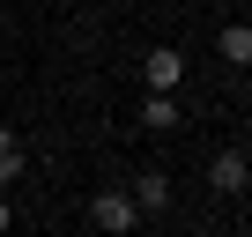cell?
I'll return each instance as SVG.
<instances>
[{"instance_id": "6da1fadb", "label": "cell", "mask_w": 252, "mask_h": 237, "mask_svg": "<svg viewBox=\"0 0 252 237\" xmlns=\"http://www.w3.org/2000/svg\"><path fill=\"white\" fill-rule=\"evenodd\" d=\"M89 222H96V237H134L141 207H134V193H126V185H96V200H89Z\"/></svg>"}, {"instance_id": "7a4b0ae2", "label": "cell", "mask_w": 252, "mask_h": 237, "mask_svg": "<svg viewBox=\"0 0 252 237\" xmlns=\"http://www.w3.org/2000/svg\"><path fill=\"white\" fill-rule=\"evenodd\" d=\"M208 185H215V200L252 193V156H245V148H215V156H208Z\"/></svg>"}, {"instance_id": "3957f363", "label": "cell", "mask_w": 252, "mask_h": 237, "mask_svg": "<svg viewBox=\"0 0 252 237\" xmlns=\"http://www.w3.org/2000/svg\"><path fill=\"white\" fill-rule=\"evenodd\" d=\"M141 82L178 96V82H186V52H178V45H149V59H141Z\"/></svg>"}, {"instance_id": "277c9868", "label": "cell", "mask_w": 252, "mask_h": 237, "mask_svg": "<svg viewBox=\"0 0 252 237\" xmlns=\"http://www.w3.org/2000/svg\"><path fill=\"white\" fill-rule=\"evenodd\" d=\"M215 59H222L230 74H245V67H252V23H222V30H215Z\"/></svg>"}, {"instance_id": "5b68a950", "label": "cell", "mask_w": 252, "mask_h": 237, "mask_svg": "<svg viewBox=\"0 0 252 237\" xmlns=\"http://www.w3.org/2000/svg\"><path fill=\"white\" fill-rule=\"evenodd\" d=\"M171 200H178V185H171V171H141V178H134V207H141V215H163Z\"/></svg>"}, {"instance_id": "8992f818", "label": "cell", "mask_w": 252, "mask_h": 237, "mask_svg": "<svg viewBox=\"0 0 252 237\" xmlns=\"http://www.w3.org/2000/svg\"><path fill=\"white\" fill-rule=\"evenodd\" d=\"M141 126H149V134H178V96H171V89H149Z\"/></svg>"}, {"instance_id": "52a82bcc", "label": "cell", "mask_w": 252, "mask_h": 237, "mask_svg": "<svg viewBox=\"0 0 252 237\" xmlns=\"http://www.w3.org/2000/svg\"><path fill=\"white\" fill-rule=\"evenodd\" d=\"M23 171H30V148H23V141H15V148H0V185H15Z\"/></svg>"}, {"instance_id": "ba28073f", "label": "cell", "mask_w": 252, "mask_h": 237, "mask_svg": "<svg viewBox=\"0 0 252 237\" xmlns=\"http://www.w3.org/2000/svg\"><path fill=\"white\" fill-rule=\"evenodd\" d=\"M15 230V207H8V193H0V237H8Z\"/></svg>"}, {"instance_id": "9c48e42d", "label": "cell", "mask_w": 252, "mask_h": 237, "mask_svg": "<svg viewBox=\"0 0 252 237\" xmlns=\"http://www.w3.org/2000/svg\"><path fill=\"white\" fill-rule=\"evenodd\" d=\"M15 141H23V134H15V126H0V148H15Z\"/></svg>"}]
</instances>
